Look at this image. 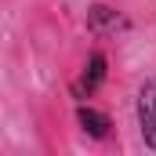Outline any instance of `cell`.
Here are the masks:
<instances>
[{"instance_id":"3957f363","label":"cell","mask_w":156,"mask_h":156,"mask_svg":"<svg viewBox=\"0 0 156 156\" xmlns=\"http://www.w3.org/2000/svg\"><path fill=\"white\" fill-rule=\"evenodd\" d=\"M76 120H80V127H83L91 138H105V134H109V116H102V113H94V109H87V105L76 109Z\"/></svg>"},{"instance_id":"7a4b0ae2","label":"cell","mask_w":156,"mask_h":156,"mask_svg":"<svg viewBox=\"0 0 156 156\" xmlns=\"http://www.w3.org/2000/svg\"><path fill=\"white\" fill-rule=\"evenodd\" d=\"M102 80H105V55H102V51H94V55L87 58L83 76L76 80V94H80V98H83V94H94Z\"/></svg>"},{"instance_id":"6da1fadb","label":"cell","mask_w":156,"mask_h":156,"mask_svg":"<svg viewBox=\"0 0 156 156\" xmlns=\"http://www.w3.org/2000/svg\"><path fill=\"white\" fill-rule=\"evenodd\" d=\"M138 116H142V134H145V142L156 149V76L142 87V98H138Z\"/></svg>"},{"instance_id":"277c9868","label":"cell","mask_w":156,"mask_h":156,"mask_svg":"<svg viewBox=\"0 0 156 156\" xmlns=\"http://www.w3.org/2000/svg\"><path fill=\"white\" fill-rule=\"evenodd\" d=\"M120 26V15L113 7H105V4H94L91 7V29L94 33H105V29H116Z\"/></svg>"}]
</instances>
